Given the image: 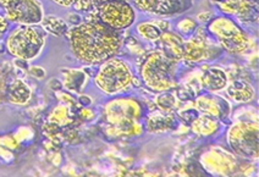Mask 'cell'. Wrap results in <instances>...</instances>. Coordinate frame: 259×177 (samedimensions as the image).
<instances>
[{"label":"cell","instance_id":"cell-1","mask_svg":"<svg viewBox=\"0 0 259 177\" xmlns=\"http://www.w3.org/2000/svg\"><path fill=\"white\" fill-rule=\"evenodd\" d=\"M88 15L86 21L70 27L66 37L78 61L88 65L102 64L119 54L123 46V38L120 32L103 23L97 13Z\"/></svg>","mask_w":259,"mask_h":177},{"label":"cell","instance_id":"cell-2","mask_svg":"<svg viewBox=\"0 0 259 177\" xmlns=\"http://www.w3.org/2000/svg\"><path fill=\"white\" fill-rule=\"evenodd\" d=\"M105 119L110 123L108 132L113 136H137L142 134L140 122L143 106L135 98H116L104 105Z\"/></svg>","mask_w":259,"mask_h":177},{"label":"cell","instance_id":"cell-3","mask_svg":"<svg viewBox=\"0 0 259 177\" xmlns=\"http://www.w3.org/2000/svg\"><path fill=\"white\" fill-rule=\"evenodd\" d=\"M208 32L215 37L224 50L237 55L252 54L257 49V42L248 32L229 16H218L208 23Z\"/></svg>","mask_w":259,"mask_h":177},{"label":"cell","instance_id":"cell-4","mask_svg":"<svg viewBox=\"0 0 259 177\" xmlns=\"http://www.w3.org/2000/svg\"><path fill=\"white\" fill-rule=\"evenodd\" d=\"M179 61L172 60L164 54L161 49L149 53L143 58L141 65V78L149 90L164 92L176 88V66Z\"/></svg>","mask_w":259,"mask_h":177},{"label":"cell","instance_id":"cell-5","mask_svg":"<svg viewBox=\"0 0 259 177\" xmlns=\"http://www.w3.org/2000/svg\"><path fill=\"white\" fill-rule=\"evenodd\" d=\"M136 77L131 65L122 59L113 57L101 64L98 72L94 76L97 87L109 96L122 93L135 84Z\"/></svg>","mask_w":259,"mask_h":177},{"label":"cell","instance_id":"cell-6","mask_svg":"<svg viewBox=\"0 0 259 177\" xmlns=\"http://www.w3.org/2000/svg\"><path fill=\"white\" fill-rule=\"evenodd\" d=\"M46 40L47 34L43 28L19 25L9 34L5 46L13 57L31 61L39 57L46 46Z\"/></svg>","mask_w":259,"mask_h":177},{"label":"cell","instance_id":"cell-7","mask_svg":"<svg viewBox=\"0 0 259 177\" xmlns=\"http://www.w3.org/2000/svg\"><path fill=\"white\" fill-rule=\"evenodd\" d=\"M228 143L237 155L257 160L259 155V128L257 121L238 120L228 131Z\"/></svg>","mask_w":259,"mask_h":177},{"label":"cell","instance_id":"cell-8","mask_svg":"<svg viewBox=\"0 0 259 177\" xmlns=\"http://www.w3.org/2000/svg\"><path fill=\"white\" fill-rule=\"evenodd\" d=\"M223 52L220 44L210 38L207 27L198 26L196 32L190 35L188 39H185L182 60L188 64L213 61L222 57Z\"/></svg>","mask_w":259,"mask_h":177},{"label":"cell","instance_id":"cell-9","mask_svg":"<svg viewBox=\"0 0 259 177\" xmlns=\"http://www.w3.org/2000/svg\"><path fill=\"white\" fill-rule=\"evenodd\" d=\"M99 20L117 32L125 31L136 21V10L127 0H107L98 11Z\"/></svg>","mask_w":259,"mask_h":177},{"label":"cell","instance_id":"cell-10","mask_svg":"<svg viewBox=\"0 0 259 177\" xmlns=\"http://www.w3.org/2000/svg\"><path fill=\"white\" fill-rule=\"evenodd\" d=\"M4 10L8 21L17 25L37 26L44 16V8L39 0H11Z\"/></svg>","mask_w":259,"mask_h":177},{"label":"cell","instance_id":"cell-11","mask_svg":"<svg viewBox=\"0 0 259 177\" xmlns=\"http://www.w3.org/2000/svg\"><path fill=\"white\" fill-rule=\"evenodd\" d=\"M201 163L209 173L218 176H230L236 172L237 159L232 153L213 147L202 155Z\"/></svg>","mask_w":259,"mask_h":177},{"label":"cell","instance_id":"cell-12","mask_svg":"<svg viewBox=\"0 0 259 177\" xmlns=\"http://www.w3.org/2000/svg\"><path fill=\"white\" fill-rule=\"evenodd\" d=\"M137 9L151 15L172 17L181 15L193 5L192 0H134Z\"/></svg>","mask_w":259,"mask_h":177},{"label":"cell","instance_id":"cell-13","mask_svg":"<svg viewBox=\"0 0 259 177\" xmlns=\"http://www.w3.org/2000/svg\"><path fill=\"white\" fill-rule=\"evenodd\" d=\"M218 8L226 16L236 17L246 25L258 21V0H225L218 3Z\"/></svg>","mask_w":259,"mask_h":177},{"label":"cell","instance_id":"cell-14","mask_svg":"<svg viewBox=\"0 0 259 177\" xmlns=\"http://www.w3.org/2000/svg\"><path fill=\"white\" fill-rule=\"evenodd\" d=\"M194 106L201 113L211 115V116L217 117L222 122L229 120L231 115L230 102L214 93L202 94V96L197 97L196 100H194Z\"/></svg>","mask_w":259,"mask_h":177},{"label":"cell","instance_id":"cell-15","mask_svg":"<svg viewBox=\"0 0 259 177\" xmlns=\"http://www.w3.org/2000/svg\"><path fill=\"white\" fill-rule=\"evenodd\" d=\"M229 83V76L226 71L219 66H205L201 75V84L203 90L210 93H218L225 90Z\"/></svg>","mask_w":259,"mask_h":177},{"label":"cell","instance_id":"cell-16","mask_svg":"<svg viewBox=\"0 0 259 177\" xmlns=\"http://www.w3.org/2000/svg\"><path fill=\"white\" fill-rule=\"evenodd\" d=\"M160 43L161 50L164 52V54L166 57L175 61L182 60V57H184V43L185 38L184 35H181L178 32L172 31H165L163 32V34L160 35L158 40Z\"/></svg>","mask_w":259,"mask_h":177},{"label":"cell","instance_id":"cell-17","mask_svg":"<svg viewBox=\"0 0 259 177\" xmlns=\"http://www.w3.org/2000/svg\"><path fill=\"white\" fill-rule=\"evenodd\" d=\"M225 90L229 98L238 104H246V103L252 102L255 97L254 87L249 82L243 81V79H234V81L229 82Z\"/></svg>","mask_w":259,"mask_h":177},{"label":"cell","instance_id":"cell-18","mask_svg":"<svg viewBox=\"0 0 259 177\" xmlns=\"http://www.w3.org/2000/svg\"><path fill=\"white\" fill-rule=\"evenodd\" d=\"M190 126L191 129L196 135L203 136V137H209V136H215L219 134L220 129H222L223 122L218 120L217 117L211 116V115L201 113Z\"/></svg>","mask_w":259,"mask_h":177},{"label":"cell","instance_id":"cell-19","mask_svg":"<svg viewBox=\"0 0 259 177\" xmlns=\"http://www.w3.org/2000/svg\"><path fill=\"white\" fill-rule=\"evenodd\" d=\"M178 119L172 113H155L151 115L147 120V131L149 134H163L170 129L176 128Z\"/></svg>","mask_w":259,"mask_h":177},{"label":"cell","instance_id":"cell-20","mask_svg":"<svg viewBox=\"0 0 259 177\" xmlns=\"http://www.w3.org/2000/svg\"><path fill=\"white\" fill-rule=\"evenodd\" d=\"M5 97L13 104L25 105L32 97V90L21 78H16L5 90Z\"/></svg>","mask_w":259,"mask_h":177},{"label":"cell","instance_id":"cell-21","mask_svg":"<svg viewBox=\"0 0 259 177\" xmlns=\"http://www.w3.org/2000/svg\"><path fill=\"white\" fill-rule=\"evenodd\" d=\"M61 73L64 75V87L70 92L78 94L86 87L88 78H90V75L86 72V70L82 69H65L61 70Z\"/></svg>","mask_w":259,"mask_h":177},{"label":"cell","instance_id":"cell-22","mask_svg":"<svg viewBox=\"0 0 259 177\" xmlns=\"http://www.w3.org/2000/svg\"><path fill=\"white\" fill-rule=\"evenodd\" d=\"M39 25L46 31V33L55 35V37H66L70 29L67 22L55 15H44Z\"/></svg>","mask_w":259,"mask_h":177},{"label":"cell","instance_id":"cell-23","mask_svg":"<svg viewBox=\"0 0 259 177\" xmlns=\"http://www.w3.org/2000/svg\"><path fill=\"white\" fill-rule=\"evenodd\" d=\"M137 32L141 37L148 42H158L163 31L158 27L155 21H146L137 26Z\"/></svg>","mask_w":259,"mask_h":177},{"label":"cell","instance_id":"cell-24","mask_svg":"<svg viewBox=\"0 0 259 177\" xmlns=\"http://www.w3.org/2000/svg\"><path fill=\"white\" fill-rule=\"evenodd\" d=\"M155 104L160 111L164 113H172L178 106V98H176L175 93L170 92V91H164V92H159L155 97Z\"/></svg>","mask_w":259,"mask_h":177},{"label":"cell","instance_id":"cell-25","mask_svg":"<svg viewBox=\"0 0 259 177\" xmlns=\"http://www.w3.org/2000/svg\"><path fill=\"white\" fill-rule=\"evenodd\" d=\"M107 0H76L75 4L72 5L76 11H81V13H96L98 9L102 7Z\"/></svg>","mask_w":259,"mask_h":177},{"label":"cell","instance_id":"cell-26","mask_svg":"<svg viewBox=\"0 0 259 177\" xmlns=\"http://www.w3.org/2000/svg\"><path fill=\"white\" fill-rule=\"evenodd\" d=\"M199 23L196 19H193V17H185V19H182L181 21L178 22L176 28H178V31L180 32L181 35L190 37V35H192L196 32Z\"/></svg>","mask_w":259,"mask_h":177},{"label":"cell","instance_id":"cell-27","mask_svg":"<svg viewBox=\"0 0 259 177\" xmlns=\"http://www.w3.org/2000/svg\"><path fill=\"white\" fill-rule=\"evenodd\" d=\"M52 122H54L55 125L63 126L65 123L70 122V110L67 108V105H60L59 108L55 109L53 111L52 117H51Z\"/></svg>","mask_w":259,"mask_h":177},{"label":"cell","instance_id":"cell-28","mask_svg":"<svg viewBox=\"0 0 259 177\" xmlns=\"http://www.w3.org/2000/svg\"><path fill=\"white\" fill-rule=\"evenodd\" d=\"M199 114H201V111H199L196 106H187V108L180 109V110L178 111L179 119L187 126H190L191 123L199 116Z\"/></svg>","mask_w":259,"mask_h":177},{"label":"cell","instance_id":"cell-29","mask_svg":"<svg viewBox=\"0 0 259 177\" xmlns=\"http://www.w3.org/2000/svg\"><path fill=\"white\" fill-rule=\"evenodd\" d=\"M175 90H176V93H175L176 98L181 100V102H190V100L194 99V97H196L197 94L188 84L182 85V87H179L178 84Z\"/></svg>","mask_w":259,"mask_h":177},{"label":"cell","instance_id":"cell-30","mask_svg":"<svg viewBox=\"0 0 259 177\" xmlns=\"http://www.w3.org/2000/svg\"><path fill=\"white\" fill-rule=\"evenodd\" d=\"M66 22L70 27H75V26H78L79 23L83 22V20H82V16L77 13V11H72V13L67 14Z\"/></svg>","mask_w":259,"mask_h":177},{"label":"cell","instance_id":"cell-31","mask_svg":"<svg viewBox=\"0 0 259 177\" xmlns=\"http://www.w3.org/2000/svg\"><path fill=\"white\" fill-rule=\"evenodd\" d=\"M28 73L31 76H33L34 78H38V79H43L47 75L46 70L40 66H29Z\"/></svg>","mask_w":259,"mask_h":177},{"label":"cell","instance_id":"cell-32","mask_svg":"<svg viewBox=\"0 0 259 177\" xmlns=\"http://www.w3.org/2000/svg\"><path fill=\"white\" fill-rule=\"evenodd\" d=\"M197 21L201 22V23H209L213 19V13L210 11H203V13L197 15Z\"/></svg>","mask_w":259,"mask_h":177},{"label":"cell","instance_id":"cell-33","mask_svg":"<svg viewBox=\"0 0 259 177\" xmlns=\"http://www.w3.org/2000/svg\"><path fill=\"white\" fill-rule=\"evenodd\" d=\"M58 93V98L60 99V100H63V102H65L66 103V105L67 106H72V105H76L77 104V100L76 99H73L71 96H70V94H66V93H59V92H57Z\"/></svg>","mask_w":259,"mask_h":177},{"label":"cell","instance_id":"cell-34","mask_svg":"<svg viewBox=\"0 0 259 177\" xmlns=\"http://www.w3.org/2000/svg\"><path fill=\"white\" fill-rule=\"evenodd\" d=\"M8 29H9L8 19L5 16H3L2 14H0V39H2V38L4 37L5 34H7Z\"/></svg>","mask_w":259,"mask_h":177},{"label":"cell","instance_id":"cell-35","mask_svg":"<svg viewBox=\"0 0 259 177\" xmlns=\"http://www.w3.org/2000/svg\"><path fill=\"white\" fill-rule=\"evenodd\" d=\"M13 64L15 67H17V69H21L23 71H28V69H29L28 61L25 60V59H20V58L14 59Z\"/></svg>","mask_w":259,"mask_h":177},{"label":"cell","instance_id":"cell-36","mask_svg":"<svg viewBox=\"0 0 259 177\" xmlns=\"http://www.w3.org/2000/svg\"><path fill=\"white\" fill-rule=\"evenodd\" d=\"M48 85H49V88H51V90L54 91V92H60V91L63 90V87H64L63 82L59 81L58 78L51 79V81H49Z\"/></svg>","mask_w":259,"mask_h":177},{"label":"cell","instance_id":"cell-37","mask_svg":"<svg viewBox=\"0 0 259 177\" xmlns=\"http://www.w3.org/2000/svg\"><path fill=\"white\" fill-rule=\"evenodd\" d=\"M155 23L158 25V27L161 29L163 32L165 31H169L170 27H171V23H170L169 20L166 19H159V20H155Z\"/></svg>","mask_w":259,"mask_h":177},{"label":"cell","instance_id":"cell-38","mask_svg":"<svg viewBox=\"0 0 259 177\" xmlns=\"http://www.w3.org/2000/svg\"><path fill=\"white\" fill-rule=\"evenodd\" d=\"M77 103L81 106H83V108H86V106H90L92 104V99H91L90 96H84V94H79L78 99H77Z\"/></svg>","mask_w":259,"mask_h":177},{"label":"cell","instance_id":"cell-39","mask_svg":"<svg viewBox=\"0 0 259 177\" xmlns=\"http://www.w3.org/2000/svg\"><path fill=\"white\" fill-rule=\"evenodd\" d=\"M5 90H7V87H5L4 76H3V73L0 72V103L3 102V99H4L5 97Z\"/></svg>","mask_w":259,"mask_h":177},{"label":"cell","instance_id":"cell-40","mask_svg":"<svg viewBox=\"0 0 259 177\" xmlns=\"http://www.w3.org/2000/svg\"><path fill=\"white\" fill-rule=\"evenodd\" d=\"M53 2H54L55 4L60 5V7L70 8V7H72L73 4H75L76 0H53Z\"/></svg>","mask_w":259,"mask_h":177},{"label":"cell","instance_id":"cell-41","mask_svg":"<svg viewBox=\"0 0 259 177\" xmlns=\"http://www.w3.org/2000/svg\"><path fill=\"white\" fill-rule=\"evenodd\" d=\"M5 52H7V46H5V44L3 43V40L0 39V54H4Z\"/></svg>","mask_w":259,"mask_h":177},{"label":"cell","instance_id":"cell-42","mask_svg":"<svg viewBox=\"0 0 259 177\" xmlns=\"http://www.w3.org/2000/svg\"><path fill=\"white\" fill-rule=\"evenodd\" d=\"M10 2H11V0H0V7L4 8L5 5H8Z\"/></svg>","mask_w":259,"mask_h":177},{"label":"cell","instance_id":"cell-43","mask_svg":"<svg viewBox=\"0 0 259 177\" xmlns=\"http://www.w3.org/2000/svg\"><path fill=\"white\" fill-rule=\"evenodd\" d=\"M211 2L217 3V4H218V3H222V2H225V0H211Z\"/></svg>","mask_w":259,"mask_h":177}]
</instances>
